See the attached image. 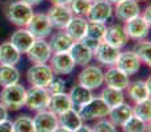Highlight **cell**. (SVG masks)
Segmentation results:
<instances>
[{
  "label": "cell",
  "instance_id": "cell-1",
  "mask_svg": "<svg viewBox=\"0 0 151 132\" xmlns=\"http://www.w3.org/2000/svg\"><path fill=\"white\" fill-rule=\"evenodd\" d=\"M4 13L7 20L12 25L17 26V28H25L33 17L34 11L33 7H30L27 3L16 0V1H11L4 8Z\"/></svg>",
  "mask_w": 151,
  "mask_h": 132
},
{
  "label": "cell",
  "instance_id": "cell-2",
  "mask_svg": "<svg viewBox=\"0 0 151 132\" xmlns=\"http://www.w3.org/2000/svg\"><path fill=\"white\" fill-rule=\"evenodd\" d=\"M25 93H27V89L20 83L4 86L1 87V91H0V102L5 106L7 110L19 111L24 107Z\"/></svg>",
  "mask_w": 151,
  "mask_h": 132
},
{
  "label": "cell",
  "instance_id": "cell-3",
  "mask_svg": "<svg viewBox=\"0 0 151 132\" xmlns=\"http://www.w3.org/2000/svg\"><path fill=\"white\" fill-rule=\"evenodd\" d=\"M80 118L83 122H92V120H99L108 116L109 107L101 101L100 96H93L89 102H87L84 106L78 108Z\"/></svg>",
  "mask_w": 151,
  "mask_h": 132
},
{
  "label": "cell",
  "instance_id": "cell-4",
  "mask_svg": "<svg viewBox=\"0 0 151 132\" xmlns=\"http://www.w3.org/2000/svg\"><path fill=\"white\" fill-rule=\"evenodd\" d=\"M78 83L91 90H99L104 85V71L100 66L87 65L83 66L82 71L78 74Z\"/></svg>",
  "mask_w": 151,
  "mask_h": 132
},
{
  "label": "cell",
  "instance_id": "cell-5",
  "mask_svg": "<svg viewBox=\"0 0 151 132\" xmlns=\"http://www.w3.org/2000/svg\"><path fill=\"white\" fill-rule=\"evenodd\" d=\"M54 77V73L47 63H33L27 71V81L30 86L43 87L46 89L47 85Z\"/></svg>",
  "mask_w": 151,
  "mask_h": 132
},
{
  "label": "cell",
  "instance_id": "cell-6",
  "mask_svg": "<svg viewBox=\"0 0 151 132\" xmlns=\"http://www.w3.org/2000/svg\"><path fill=\"white\" fill-rule=\"evenodd\" d=\"M50 99V94L43 87L30 86L25 93V103L24 107L29 108L30 111L38 112V111L46 110Z\"/></svg>",
  "mask_w": 151,
  "mask_h": 132
},
{
  "label": "cell",
  "instance_id": "cell-7",
  "mask_svg": "<svg viewBox=\"0 0 151 132\" xmlns=\"http://www.w3.org/2000/svg\"><path fill=\"white\" fill-rule=\"evenodd\" d=\"M25 28L36 40H46L53 32V25L46 13H34Z\"/></svg>",
  "mask_w": 151,
  "mask_h": 132
},
{
  "label": "cell",
  "instance_id": "cell-8",
  "mask_svg": "<svg viewBox=\"0 0 151 132\" xmlns=\"http://www.w3.org/2000/svg\"><path fill=\"white\" fill-rule=\"evenodd\" d=\"M112 16H113V5L108 0H95V1L91 3V8H89L86 19L88 21L106 24V21Z\"/></svg>",
  "mask_w": 151,
  "mask_h": 132
},
{
  "label": "cell",
  "instance_id": "cell-9",
  "mask_svg": "<svg viewBox=\"0 0 151 132\" xmlns=\"http://www.w3.org/2000/svg\"><path fill=\"white\" fill-rule=\"evenodd\" d=\"M51 70H53L54 75H67L71 74L75 69V63L72 61L71 55L68 52L63 53H53L49 60Z\"/></svg>",
  "mask_w": 151,
  "mask_h": 132
},
{
  "label": "cell",
  "instance_id": "cell-10",
  "mask_svg": "<svg viewBox=\"0 0 151 132\" xmlns=\"http://www.w3.org/2000/svg\"><path fill=\"white\" fill-rule=\"evenodd\" d=\"M124 28H125V32H126L127 37H129V40H134V41L146 39L150 32V25L145 21L141 15L127 20V21H125Z\"/></svg>",
  "mask_w": 151,
  "mask_h": 132
},
{
  "label": "cell",
  "instance_id": "cell-11",
  "mask_svg": "<svg viewBox=\"0 0 151 132\" xmlns=\"http://www.w3.org/2000/svg\"><path fill=\"white\" fill-rule=\"evenodd\" d=\"M120 53H121V49L114 48V46L109 45V44L104 42V41H100L99 45L96 46V49L93 50V58L99 63L109 67V66L116 65Z\"/></svg>",
  "mask_w": 151,
  "mask_h": 132
},
{
  "label": "cell",
  "instance_id": "cell-12",
  "mask_svg": "<svg viewBox=\"0 0 151 132\" xmlns=\"http://www.w3.org/2000/svg\"><path fill=\"white\" fill-rule=\"evenodd\" d=\"M25 54L28 55L32 63H47L53 52L46 40H34V42Z\"/></svg>",
  "mask_w": 151,
  "mask_h": 132
},
{
  "label": "cell",
  "instance_id": "cell-13",
  "mask_svg": "<svg viewBox=\"0 0 151 132\" xmlns=\"http://www.w3.org/2000/svg\"><path fill=\"white\" fill-rule=\"evenodd\" d=\"M141 65H142L141 61H139V58L135 55V53L133 50H124V52L121 50L114 66L130 77V75L137 74L139 69H141Z\"/></svg>",
  "mask_w": 151,
  "mask_h": 132
},
{
  "label": "cell",
  "instance_id": "cell-14",
  "mask_svg": "<svg viewBox=\"0 0 151 132\" xmlns=\"http://www.w3.org/2000/svg\"><path fill=\"white\" fill-rule=\"evenodd\" d=\"M113 13L118 21H127L141 15V5L138 0H122L113 7Z\"/></svg>",
  "mask_w": 151,
  "mask_h": 132
},
{
  "label": "cell",
  "instance_id": "cell-15",
  "mask_svg": "<svg viewBox=\"0 0 151 132\" xmlns=\"http://www.w3.org/2000/svg\"><path fill=\"white\" fill-rule=\"evenodd\" d=\"M103 41L106 44H109V45L114 46V48L122 49L127 44V41H129V37H127L126 32H125L124 25L112 24V25H109L105 28Z\"/></svg>",
  "mask_w": 151,
  "mask_h": 132
},
{
  "label": "cell",
  "instance_id": "cell-16",
  "mask_svg": "<svg viewBox=\"0 0 151 132\" xmlns=\"http://www.w3.org/2000/svg\"><path fill=\"white\" fill-rule=\"evenodd\" d=\"M150 77L146 81L138 79V81L129 82V85L125 90H126V95L129 96L130 101L138 103V102L150 99Z\"/></svg>",
  "mask_w": 151,
  "mask_h": 132
},
{
  "label": "cell",
  "instance_id": "cell-17",
  "mask_svg": "<svg viewBox=\"0 0 151 132\" xmlns=\"http://www.w3.org/2000/svg\"><path fill=\"white\" fill-rule=\"evenodd\" d=\"M33 124L36 132H53L58 127V116L47 108L36 112L33 116Z\"/></svg>",
  "mask_w": 151,
  "mask_h": 132
},
{
  "label": "cell",
  "instance_id": "cell-18",
  "mask_svg": "<svg viewBox=\"0 0 151 132\" xmlns=\"http://www.w3.org/2000/svg\"><path fill=\"white\" fill-rule=\"evenodd\" d=\"M46 15H47L53 28L58 29H65L68 21L74 16L68 5H53Z\"/></svg>",
  "mask_w": 151,
  "mask_h": 132
},
{
  "label": "cell",
  "instance_id": "cell-19",
  "mask_svg": "<svg viewBox=\"0 0 151 132\" xmlns=\"http://www.w3.org/2000/svg\"><path fill=\"white\" fill-rule=\"evenodd\" d=\"M129 82H130L129 75H126L116 66H109L104 71V83L108 87H113V89L122 90L124 91L127 87Z\"/></svg>",
  "mask_w": 151,
  "mask_h": 132
},
{
  "label": "cell",
  "instance_id": "cell-20",
  "mask_svg": "<svg viewBox=\"0 0 151 132\" xmlns=\"http://www.w3.org/2000/svg\"><path fill=\"white\" fill-rule=\"evenodd\" d=\"M72 61L78 66H87L93 60V52L82 41H75L74 45L68 50Z\"/></svg>",
  "mask_w": 151,
  "mask_h": 132
},
{
  "label": "cell",
  "instance_id": "cell-21",
  "mask_svg": "<svg viewBox=\"0 0 151 132\" xmlns=\"http://www.w3.org/2000/svg\"><path fill=\"white\" fill-rule=\"evenodd\" d=\"M34 37L32 36V33L28 31L27 28H19L17 31H14L9 39V42L12 44L14 48L17 49L21 54H25L29 48L32 46V44L34 42Z\"/></svg>",
  "mask_w": 151,
  "mask_h": 132
},
{
  "label": "cell",
  "instance_id": "cell-22",
  "mask_svg": "<svg viewBox=\"0 0 151 132\" xmlns=\"http://www.w3.org/2000/svg\"><path fill=\"white\" fill-rule=\"evenodd\" d=\"M132 116H133L132 106L129 103H126V102H124V103H121L120 106L109 108V112H108L106 118H108L109 122L113 123L116 127H122Z\"/></svg>",
  "mask_w": 151,
  "mask_h": 132
},
{
  "label": "cell",
  "instance_id": "cell-23",
  "mask_svg": "<svg viewBox=\"0 0 151 132\" xmlns=\"http://www.w3.org/2000/svg\"><path fill=\"white\" fill-rule=\"evenodd\" d=\"M87 24H88V20H87L86 17L72 16V19L68 21V24L66 25V28L63 29V31L74 41H80L86 37Z\"/></svg>",
  "mask_w": 151,
  "mask_h": 132
},
{
  "label": "cell",
  "instance_id": "cell-24",
  "mask_svg": "<svg viewBox=\"0 0 151 132\" xmlns=\"http://www.w3.org/2000/svg\"><path fill=\"white\" fill-rule=\"evenodd\" d=\"M47 42L50 45V49L53 53H63V52H68L71 49V46L74 45L75 41L62 29L60 32L50 34V41H47Z\"/></svg>",
  "mask_w": 151,
  "mask_h": 132
},
{
  "label": "cell",
  "instance_id": "cell-25",
  "mask_svg": "<svg viewBox=\"0 0 151 132\" xmlns=\"http://www.w3.org/2000/svg\"><path fill=\"white\" fill-rule=\"evenodd\" d=\"M68 96H70V101H71V103H72V107L78 110V108H80L82 106L86 104L87 102L91 101L95 95L91 90L86 89V87H83L82 85L76 83L71 87V90H70V93H68Z\"/></svg>",
  "mask_w": 151,
  "mask_h": 132
},
{
  "label": "cell",
  "instance_id": "cell-26",
  "mask_svg": "<svg viewBox=\"0 0 151 132\" xmlns=\"http://www.w3.org/2000/svg\"><path fill=\"white\" fill-rule=\"evenodd\" d=\"M72 108V103L70 101V96L67 93H60L55 94V95H50L47 104V110L55 114L57 116H59L60 114L66 112L67 110Z\"/></svg>",
  "mask_w": 151,
  "mask_h": 132
},
{
  "label": "cell",
  "instance_id": "cell-27",
  "mask_svg": "<svg viewBox=\"0 0 151 132\" xmlns=\"http://www.w3.org/2000/svg\"><path fill=\"white\" fill-rule=\"evenodd\" d=\"M83 123L84 122L82 120V118H80L78 110L74 107L70 108L66 112L60 114V115L58 116V124H59L60 127L66 128V130H68V131H72V132L76 130V128H79Z\"/></svg>",
  "mask_w": 151,
  "mask_h": 132
},
{
  "label": "cell",
  "instance_id": "cell-28",
  "mask_svg": "<svg viewBox=\"0 0 151 132\" xmlns=\"http://www.w3.org/2000/svg\"><path fill=\"white\" fill-rule=\"evenodd\" d=\"M21 60V53L9 42L5 41L0 45V63L1 65L16 66Z\"/></svg>",
  "mask_w": 151,
  "mask_h": 132
},
{
  "label": "cell",
  "instance_id": "cell-29",
  "mask_svg": "<svg viewBox=\"0 0 151 132\" xmlns=\"http://www.w3.org/2000/svg\"><path fill=\"white\" fill-rule=\"evenodd\" d=\"M100 98L109 108H113L125 102V93L122 90H117V89H113V87L105 86L101 90Z\"/></svg>",
  "mask_w": 151,
  "mask_h": 132
},
{
  "label": "cell",
  "instance_id": "cell-30",
  "mask_svg": "<svg viewBox=\"0 0 151 132\" xmlns=\"http://www.w3.org/2000/svg\"><path fill=\"white\" fill-rule=\"evenodd\" d=\"M21 74L16 66L1 65L0 63V86H11V85L19 83Z\"/></svg>",
  "mask_w": 151,
  "mask_h": 132
},
{
  "label": "cell",
  "instance_id": "cell-31",
  "mask_svg": "<svg viewBox=\"0 0 151 132\" xmlns=\"http://www.w3.org/2000/svg\"><path fill=\"white\" fill-rule=\"evenodd\" d=\"M133 52L135 53V55L139 58L141 63L150 66L151 65V42L150 40H139L135 42Z\"/></svg>",
  "mask_w": 151,
  "mask_h": 132
},
{
  "label": "cell",
  "instance_id": "cell-32",
  "mask_svg": "<svg viewBox=\"0 0 151 132\" xmlns=\"http://www.w3.org/2000/svg\"><path fill=\"white\" fill-rule=\"evenodd\" d=\"M132 108H133V115L134 116H137L138 119L143 120L146 123H150V120H151V101L150 99L138 102Z\"/></svg>",
  "mask_w": 151,
  "mask_h": 132
},
{
  "label": "cell",
  "instance_id": "cell-33",
  "mask_svg": "<svg viewBox=\"0 0 151 132\" xmlns=\"http://www.w3.org/2000/svg\"><path fill=\"white\" fill-rule=\"evenodd\" d=\"M13 132H36L33 118L29 115H20L12 122Z\"/></svg>",
  "mask_w": 151,
  "mask_h": 132
},
{
  "label": "cell",
  "instance_id": "cell-34",
  "mask_svg": "<svg viewBox=\"0 0 151 132\" xmlns=\"http://www.w3.org/2000/svg\"><path fill=\"white\" fill-rule=\"evenodd\" d=\"M124 132H150V123H146L143 120L138 119L137 116L133 115L122 125Z\"/></svg>",
  "mask_w": 151,
  "mask_h": 132
},
{
  "label": "cell",
  "instance_id": "cell-35",
  "mask_svg": "<svg viewBox=\"0 0 151 132\" xmlns=\"http://www.w3.org/2000/svg\"><path fill=\"white\" fill-rule=\"evenodd\" d=\"M105 28H106V24H104V23L88 21V24H87L86 37L92 39V40H96V41H103Z\"/></svg>",
  "mask_w": 151,
  "mask_h": 132
},
{
  "label": "cell",
  "instance_id": "cell-36",
  "mask_svg": "<svg viewBox=\"0 0 151 132\" xmlns=\"http://www.w3.org/2000/svg\"><path fill=\"white\" fill-rule=\"evenodd\" d=\"M68 7L74 16L86 17L88 15L89 8H91V1H88V0H71Z\"/></svg>",
  "mask_w": 151,
  "mask_h": 132
},
{
  "label": "cell",
  "instance_id": "cell-37",
  "mask_svg": "<svg viewBox=\"0 0 151 132\" xmlns=\"http://www.w3.org/2000/svg\"><path fill=\"white\" fill-rule=\"evenodd\" d=\"M46 90L49 91L50 95H55V94L66 93V81L62 78V75H54L50 83L47 85Z\"/></svg>",
  "mask_w": 151,
  "mask_h": 132
},
{
  "label": "cell",
  "instance_id": "cell-38",
  "mask_svg": "<svg viewBox=\"0 0 151 132\" xmlns=\"http://www.w3.org/2000/svg\"><path fill=\"white\" fill-rule=\"evenodd\" d=\"M92 132H117V127L109 122L108 118L99 119L92 125Z\"/></svg>",
  "mask_w": 151,
  "mask_h": 132
},
{
  "label": "cell",
  "instance_id": "cell-39",
  "mask_svg": "<svg viewBox=\"0 0 151 132\" xmlns=\"http://www.w3.org/2000/svg\"><path fill=\"white\" fill-rule=\"evenodd\" d=\"M0 132H13L12 122L9 119L4 120V122H0Z\"/></svg>",
  "mask_w": 151,
  "mask_h": 132
},
{
  "label": "cell",
  "instance_id": "cell-40",
  "mask_svg": "<svg viewBox=\"0 0 151 132\" xmlns=\"http://www.w3.org/2000/svg\"><path fill=\"white\" fill-rule=\"evenodd\" d=\"M150 13H151V7H150V5H147V7L145 8L143 13H141V16L143 17V20H145V21H146L149 25H151V16H150Z\"/></svg>",
  "mask_w": 151,
  "mask_h": 132
},
{
  "label": "cell",
  "instance_id": "cell-41",
  "mask_svg": "<svg viewBox=\"0 0 151 132\" xmlns=\"http://www.w3.org/2000/svg\"><path fill=\"white\" fill-rule=\"evenodd\" d=\"M8 119V110L5 108V106L0 102V122H4Z\"/></svg>",
  "mask_w": 151,
  "mask_h": 132
},
{
  "label": "cell",
  "instance_id": "cell-42",
  "mask_svg": "<svg viewBox=\"0 0 151 132\" xmlns=\"http://www.w3.org/2000/svg\"><path fill=\"white\" fill-rule=\"evenodd\" d=\"M74 132H92V128H91V125H87V124H83L80 125L79 128H76Z\"/></svg>",
  "mask_w": 151,
  "mask_h": 132
},
{
  "label": "cell",
  "instance_id": "cell-43",
  "mask_svg": "<svg viewBox=\"0 0 151 132\" xmlns=\"http://www.w3.org/2000/svg\"><path fill=\"white\" fill-rule=\"evenodd\" d=\"M20 1L22 3H27V4H29L30 7H36V5L41 4V3L43 1V0H20Z\"/></svg>",
  "mask_w": 151,
  "mask_h": 132
},
{
  "label": "cell",
  "instance_id": "cell-44",
  "mask_svg": "<svg viewBox=\"0 0 151 132\" xmlns=\"http://www.w3.org/2000/svg\"><path fill=\"white\" fill-rule=\"evenodd\" d=\"M53 5H68L71 0H50Z\"/></svg>",
  "mask_w": 151,
  "mask_h": 132
},
{
  "label": "cell",
  "instance_id": "cell-45",
  "mask_svg": "<svg viewBox=\"0 0 151 132\" xmlns=\"http://www.w3.org/2000/svg\"><path fill=\"white\" fill-rule=\"evenodd\" d=\"M53 132H72V131H68V130H66V128H63V127H60V125H58V127L55 128Z\"/></svg>",
  "mask_w": 151,
  "mask_h": 132
},
{
  "label": "cell",
  "instance_id": "cell-46",
  "mask_svg": "<svg viewBox=\"0 0 151 132\" xmlns=\"http://www.w3.org/2000/svg\"><path fill=\"white\" fill-rule=\"evenodd\" d=\"M108 1H109L110 4H112V5H116V4H117V3L122 1V0H108Z\"/></svg>",
  "mask_w": 151,
  "mask_h": 132
},
{
  "label": "cell",
  "instance_id": "cell-47",
  "mask_svg": "<svg viewBox=\"0 0 151 132\" xmlns=\"http://www.w3.org/2000/svg\"><path fill=\"white\" fill-rule=\"evenodd\" d=\"M88 1H91V3H92V1H95V0H88Z\"/></svg>",
  "mask_w": 151,
  "mask_h": 132
},
{
  "label": "cell",
  "instance_id": "cell-48",
  "mask_svg": "<svg viewBox=\"0 0 151 132\" xmlns=\"http://www.w3.org/2000/svg\"><path fill=\"white\" fill-rule=\"evenodd\" d=\"M0 1H3V0H0Z\"/></svg>",
  "mask_w": 151,
  "mask_h": 132
}]
</instances>
